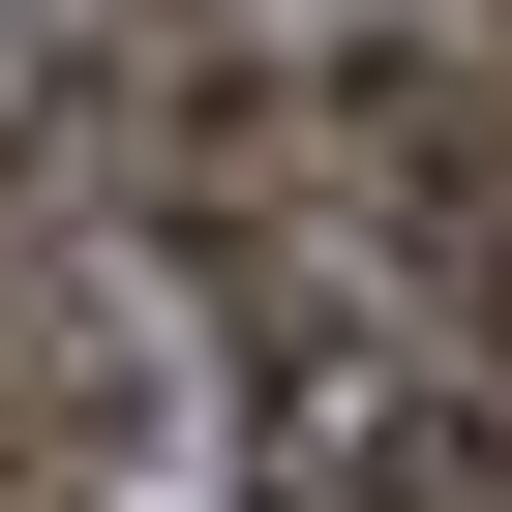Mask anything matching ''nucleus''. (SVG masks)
Masks as SVG:
<instances>
[{"label": "nucleus", "mask_w": 512, "mask_h": 512, "mask_svg": "<svg viewBox=\"0 0 512 512\" xmlns=\"http://www.w3.org/2000/svg\"><path fill=\"white\" fill-rule=\"evenodd\" d=\"M422 302H452V332H482V422H512V211H482V241H452V272H422Z\"/></svg>", "instance_id": "f257e3e1"}, {"label": "nucleus", "mask_w": 512, "mask_h": 512, "mask_svg": "<svg viewBox=\"0 0 512 512\" xmlns=\"http://www.w3.org/2000/svg\"><path fill=\"white\" fill-rule=\"evenodd\" d=\"M362 512H512V452H482V422H422V452H392Z\"/></svg>", "instance_id": "f03ea898"}, {"label": "nucleus", "mask_w": 512, "mask_h": 512, "mask_svg": "<svg viewBox=\"0 0 512 512\" xmlns=\"http://www.w3.org/2000/svg\"><path fill=\"white\" fill-rule=\"evenodd\" d=\"M0 512H91V452H0Z\"/></svg>", "instance_id": "7ed1b4c3"}, {"label": "nucleus", "mask_w": 512, "mask_h": 512, "mask_svg": "<svg viewBox=\"0 0 512 512\" xmlns=\"http://www.w3.org/2000/svg\"><path fill=\"white\" fill-rule=\"evenodd\" d=\"M482 61H512V0H482Z\"/></svg>", "instance_id": "20e7f679"}]
</instances>
